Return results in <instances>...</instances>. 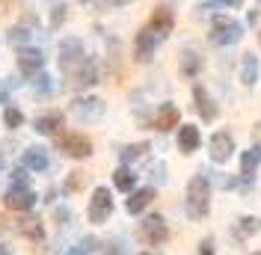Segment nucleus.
Wrapping results in <instances>:
<instances>
[{"instance_id": "obj_1", "label": "nucleus", "mask_w": 261, "mask_h": 255, "mask_svg": "<svg viewBox=\"0 0 261 255\" xmlns=\"http://www.w3.org/2000/svg\"><path fill=\"white\" fill-rule=\"evenodd\" d=\"M184 208H187V217L190 220H205L208 211H211V181L205 172H199L187 181V199H184Z\"/></svg>"}, {"instance_id": "obj_2", "label": "nucleus", "mask_w": 261, "mask_h": 255, "mask_svg": "<svg viewBox=\"0 0 261 255\" xmlns=\"http://www.w3.org/2000/svg\"><path fill=\"white\" fill-rule=\"evenodd\" d=\"M208 39L217 48H228V45H238L244 39V27H241V21H234V18H228V15H214L211 36Z\"/></svg>"}, {"instance_id": "obj_3", "label": "nucleus", "mask_w": 261, "mask_h": 255, "mask_svg": "<svg viewBox=\"0 0 261 255\" xmlns=\"http://www.w3.org/2000/svg\"><path fill=\"white\" fill-rule=\"evenodd\" d=\"M86 217H89V223H95V225L107 223V220L113 217V190H110V187H95V190H92Z\"/></svg>"}, {"instance_id": "obj_4", "label": "nucleus", "mask_w": 261, "mask_h": 255, "mask_svg": "<svg viewBox=\"0 0 261 255\" xmlns=\"http://www.w3.org/2000/svg\"><path fill=\"white\" fill-rule=\"evenodd\" d=\"M104 110H107V104L95 95H81L68 104V113H71L77 122H98V119L104 116Z\"/></svg>"}, {"instance_id": "obj_5", "label": "nucleus", "mask_w": 261, "mask_h": 255, "mask_svg": "<svg viewBox=\"0 0 261 255\" xmlns=\"http://www.w3.org/2000/svg\"><path fill=\"white\" fill-rule=\"evenodd\" d=\"M57 148L71 160H86L92 155V140L83 134H63V137H57Z\"/></svg>"}, {"instance_id": "obj_6", "label": "nucleus", "mask_w": 261, "mask_h": 255, "mask_svg": "<svg viewBox=\"0 0 261 255\" xmlns=\"http://www.w3.org/2000/svg\"><path fill=\"white\" fill-rule=\"evenodd\" d=\"M140 235H143V240L148 246H163L169 240V225H166V220L161 214H148L146 220L140 223Z\"/></svg>"}, {"instance_id": "obj_7", "label": "nucleus", "mask_w": 261, "mask_h": 255, "mask_svg": "<svg viewBox=\"0 0 261 255\" xmlns=\"http://www.w3.org/2000/svg\"><path fill=\"white\" fill-rule=\"evenodd\" d=\"M83 60H86V50H83V42L77 36H68V39L60 42V68H63L65 74L74 71Z\"/></svg>"}, {"instance_id": "obj_8", "label": "nucleus", "mask_w": 261, "mask_h": 255, "mask_svg": "<svg viewBox=\"0 0 261 255\" xmlns=\"http://www.w3.org/2000/svg\"><path fill=\"white\" fill-rule=\"evenodd\" d=\"M36 202H39V196L30 190V184H12L3 193V205L9 211H33Z\"/></svg>"}, {"instance_id": "obj_9", "label": "nucleus", "mask_w": 261, "mask_h": 255, "mask_svg": "<svg viewBox=\"0 0 261 255\" xmlns=\"http://www.w3.org/2000/svg\"><path fill=\"white\" fill-rule=\"evenodd\" d=\"M68 83L74 86V89H89V86H95L98 78H101V71H98V63L92 60V57H86L74 71H68Z\"/></svg>"}, {"instance_id": "obj_10", "label": "nucleus", "mask_w": 261, "mask_h": 255, "mask_svg": "<svg viewBox=\"0 0 261 255\" xmlns=\"http://www.w3.org/2000/svg\"><path fill=\"white\" fill-rule=\"evenodd\" d=\"M208 151H211L214 163H226L234 155V137L228 131H217L211 140H208Z\"/></svg>"}, {"instance_id": "obj_11", "label": "nucleus", "mask_w": 261, "mask_h": 255, "mask_svg": "<svg viewBox=\"0 0 261 255\" xmlns=\"http://www.w3.org/2000/svg\"><path fill=\"white\" fill-rule=\"evenodd\" d=\"M146 27L163 42V39H169V33H172V27H175V12H172L169 6H158V9L151 12Z\"/></svg>"}, {"instance_id": "obj_12", "label": "nucleus", "mask_w": 261, "mask_h": 255, "mask_svg": "<svg viewBox=\"0 0 261 255\" xmlns=\"http://www.w3.org/2000/svg\"><path fill=\"white\" fill-rule=\"evenodd\" d=\"M158 45H161V39L148 30V27H143V30L137 33V39H134V57H137V63H151Z\"/></svg>"}, {"instance_id": "obj_13", "label": "nucleus", "mask_w": 261, "mask_h": 255, "mask_svg": "<svg viewBox=\"0 0 261 255\" xmlns=\"http://www.w3.org/2000/svg\"><path fill=\"white\" fill-rule=\"evenodd\" d=\"M193 107H196V113H199V119H202V122H214V119H217V113H220L217 101L211 98V92H208L202 83H193Z\"/></svg>"}, {"instance_id": "obj_14", "label": "nucleus", "mask_w": 261, "mask_h": 255, "mask_svg": "<svg viewBox=\"0 0 261 255\" xmlns=\"http://www.w3.org/2000/svg\"><path fill=\"white\" fill-rule=\"evenodd\" d=\"M18 71L24 78H36L39 71H45V54L36 48H18Z\"/></svg>"}, {"instance_id": "obj_15", "label": "nucleus", "mask_w": 261, "mask_h": 255, "mask_svg": "<svg viewBox=\"0 0 261 255\" xmlns=\"http://www.w3.org/2000/svg\"><path fill=\"white\" fill-rule=\"evenodd\" d=\"M21 166L30 169V172H45V169L50 166L48 148H42V145H30V148L21 155Z\"/></svg>"}, {"instance_id": "obj_16", "label": "nucleus", "mask_w": 261, "mask_h": 255, "mask_svg": "<svg viewBox=\"0 0 261 255\" xmlns=\"http://www.w3.org/2000/svg\"><path fill=\"white\" fill-rule=\"evenodd\" d=\"M178 119H181V110L172 104V101H163L158 113H154V131H169V128H178Z\"/></svg>"}, {"instance_id": "obj_17", "label": "nucleus", "mask_w": 261, "mask_h": 255, "mask_svg": "<svg viewBox=\"0 0 261 255\" xmlns=\"http://www.w3.org/2000/svg\"><path fill=\"white\" fill-rule=\"evenodd\" d=\"M175 143H178L181 155H193V151H199V145H202V131L196 125H181Z\"/></svg>"}, {"instance_id": "obj_18", "label": "nucleus", "mask_w": 261, "mask_h": 255, "mask_svg": "<svg viewBox=\"0 0 261 255\" xmlns=\"http://www.w3.org/2000/svg\"><path fill=\"white\" fill-rule=\"evenodd\" d=\"M154 196H158V190H154L151 184H148V187H140V190H134V193H130V199L125 202L128 214H134V217H137V214H143V211L154 202Z\"/></svg>"}, {"instance_id": "obj_19", "label": "nucleus", "mask_w": 261, "mask_h": 255, "mask_svg": "<svg viewBox=\"0 0 261 255\" xmlns=\"http://www.w3.org/2000/svg\"><path fill=\"white\" fill-rule=\"evenodd\" d=\"M202 65H205V63H202V54H199V50H193V48H184V50H181V63H178L181 78H187V80L199 78Z\"/></svg>"}, {"instance_id": "obj_20", "label": "nucleus", "mask_w": 261, "mask_h": 255, "mask_svg": "<svg viewBox=\"0 0 261 255\" xmlns=\"http://www.w3.org/2000/svg\"><path fill=\"white\" fill-rule=\"evenodd\" d=\"M15 232L21 238L33 240V243H42V240H45V225H42L39 217H24V220H18Z\"/></svg>"}, {"instance_id": "obj_21", "label": "nucleus", "mask_w": 261, "mask_h": 255, "mask_svg": "<svg viewBox=\"0 0 261 255\" xmlns=\"http://www.w3.org/2000/svg\"><path fill=\"white\" fill-rule=\"evenodd\" d=\"M63 122H65V116L60 110H54V113L39 116V119L33 122V131H36V134H42V137H50V134H57V131L63 128Z\"/></svg>"}, {"instance_id": "obj_22", "label": "nucleus", "mask_w": 261, "mask_h": 255, "mask_svg": "<svg viewBox=\"0 0 261 255\" xmlns=\"http://www.w3.org/2000/svg\"><path fill=\"white\" fill-rule=\"evenodd\" d=\"M258 166H261V145H252V148L241 151V178L244 181H252Z\"/></svg>"}, {"instance_id": "obj_23", "label": "nucleus", "mask_w": 261, "mask_h": 255, "mask_svg": "<svg viewBox=\"0 0 261 255\" xmlns=\"http://www.w3.org/2000/svg\"><path fill=\"white\" fill-rule=\"evenodd\" d=\"M258 71H261L258 57L255 54H244L241 57V83L244 86H255L258 83Z\"/></svg>"}, {"instance_id": "obj_24", "label": "nucleus", "mask_w": 261, "mask_h": 255, "mask_svg": "<svg viewBox=\"0 0 261 255\" xmlns=\"http://www.w3.org/2000/svg\"><path fill=\"white\" fill-rule=\"evenodd\" d=\"M113 187L122 193H134V187H137V175H134V169L130 166H119L113 172Z\"/></svg>"}, {"instance_id": "obj_25", "label": "nucleus", "mask_w": 261, "mask_h": 255, "mask_svg": "<svg viewBox=\"0 0 261 255\" xmlns=\"http://www.w3.org/2000/svg\"><path fill=\"white\" fill-rule=\"evenodd\" d=\"M258 232H261L258 217H241L238 225H234V238L238 240H246V238H252V235H258Z\"/></svg>"}, {"instance_id": "obj_26", "label": "nucleus", "mask_w": 261, "mask_h": 255, "mask_svg": "<svg viewBox=\"0 0 261 255\" xmlns=\"http://www.w3.org/2000/svg\"><path fill=\"white\" fill-rule=\"evenodd\" d=\"M146 155H148V143H130L119 151V160H122V166H128V163L146 158Z\"/></svg>"}, {"instance_id": "obj_27", "label": "nucleus", "mask_w": 261, "mask_h": 255, "mask_svg": "<svg viewBox=\"0 0 261 255\" xmlns=\"http://www.w3.org/2000/svg\"><path fill=\"white\" fill-rule=\"evenodd\" d=\"M98 246H101V243H98V238H92V235H89V238H83L81 243H74L71 249H65L63 255H92V252H98Z\"/></svg>"}, {"instance_id": "obj_28", "label": "nucleus", "mask_w": 261, "mask_h": 255, "mask_svg": "<svg viewBox=\"0 0 261 255\" xmlns=\"http://www.w3.org/2000/svg\"><path fill=\"white\" fill-rule=\"evenodd\" d=\"M3 125L9 128V131H18V128L24 125V113L18 110V107H12V104H9V107L3 110Z\"/></svg>"}, {"instance_id": "obj_29", "label": "nucleus", "mask_w": 261, "mask_h": 255, "mask_svg": "<svg viewBox=\"0 0 261 255\" xmlns=\"http://www.w3.org/2000/svg\"><path fill=\"white\" fill-rule=\"evenodd\" d=\"M33 92H36V95H50V92H54V83H50V78L45 71H39V74L33 78Z\"/></svg>"}, {"instance_id": "obj_30", "label": "nucleus", "mask_w": 261, "mask_h": 255, "mask_svg": "<svg viewBox=\"0 0 261 255\" xmlns=\"http://www.w3.org/2000/svg\"><path fill=\"white\" fill-rule=\"evenodd\" d=\"M27 42H30V30L27 27H12L9 30V45L12 48H24Z\"/></svg>"}, {"instance_id": "obj_31", "label": "nucleus", "mask_w": 261, "mask_h": 255, "mask_svg": "<svg viewBox=\"0 0 261 255\" xmlns=\"http://www.w3.org/2000/svg\"><path fill=\"white\" fill-rule=\"evenodd\" d=\"M15 86H18L15 78L0 80V104H6V101H9V95H12V89H15Z\"/></svg>"}, {"instance_id": "obj_32", "label": "nucleus", "mask_w": 261, "mask_h": 255, "mask_svg": "<svg viewBox=\"0 0 261 255\" xmlns=\"http://www.w3.org/2000/svg\"><path fill=\"white\" fill-rule=\"evenodd\" d=\"M81 184H83V172H71V178L65 181V193H71V190H81Z\"/></svg>"}, {"instance_id": "obj_33", "label": "nucleus", "mask_w": 261, "mask_h": 255, "mask_svg": "<svg viewBox=\"0 0 261 255\" xmlns=\"http://www.w3.org/2000/svg\"><path fill=\"white\" fill-rule=\"evenodd\" d=\"M151 181H154V184H163V181H166V166H163V163H154V166H151Z\"/></svg>"}, {"instance_id": "obj_34", "label": "nucleus", "mask_w": 261, "mask_h": 255, "mask_svg": "<svg viewBox=\"0 0 261 255\" xmlns=\"http://www.w3.org/2000/svg\"><path fill=\"white\" fill-rule=\"evenodd\" d=\"M65 18V6L60 3V6H54V12H50V27H60Z\"/></svg>"}, {"instance_id": "obj_35", "label": "nucleus", "mask_w": 261, "mask_h": 255, "mask_svg": "<svg viewBox=\"0 0 261 255\" xmlns=\"http://www.w3.org/2000/svg\"><path fill=\"white\" fill-rule=\"evenodd\" d=\"M199 255H214V238H205L199 243Z\"/></svg>"}, {"instance_id": "obj_36", "label": "nucleus", "mask_w": 261, "mask_h": 255, "mask_svg": "<svg viewBox=\"0 0 261 255\" xmlns=\"http://www.w3.org/2000/svg\"><path fill=\"white\" fill-rule=\"evenodd\" d=\"M68 220H71V211H68V208H57V223L65 225Z\"/></svg>"}, {"instance_id": "obj_37", "label": "nucleus", "mask_w": 261, "mask_h": 255, "mask_svg": "<svg viewBox=\"0 0 261 255\" xmlns=\"http://www.w3.org/2000/svg\"><path fill=\"white\" fill-rule=\"evenodd\" d=\"M104 255H122V246H119V243H110V246H107V252Z\"/></svg>"}, {"instance_id": "obj_38", "label": "nucleus", "mask_w": 261, "mask_h": 255, "mask_svg": "<svg viewBox=\"0 0 261 255\" xmlns=\"http://www.w3.org/2000/svg\"><path fill=\"white\" fill-rule=\"evenodd\" d=\"M0 255H12V249H9L6 243H0Z\"/></svg>"}, {"instance_id": "obj_39", "label": "nucleus", "mask_w": 261, "mask_h": 255, "mask_svg": "<svg viewBox=\"0 0 261 255\" xmlns=\"http://www.w3.org/2000/svg\"><path fill=\"white\" fill-rule=\"evenodd\" d=\"M3 169H6V160H3V155H0V175H3Z\"/></svg>"}, {"instance_id": "obj_40", "label": "nucleus", "mask_w": 261, "mask_h": 255, "mask_svg": "<svg viewBox=\"0 0 261 255\" xmlns=\"http://www.w3.org/2000/svg\"><path fill=\"white\" fill-rule=\"evenodd\" d=\"M241 3H244V0H228V6H241Z\"/></svg>"}, {"instance_id": "obj_41", "label": "nucleus", "mask_w": 261, "mask_h": 255, "mask_svg": "<svg viewBox=\"0 0 261 255\" xmlns=\"http://www.w3.org/2000/svg\"><path fill=\"white\" fill-rule=\"evenodd\" d=\"M211 3H220V6H228V0H211Z\"/></svg>"}, {"instance_id": "obj_42", "label": "nucleus", "mask_w": 261, "mask_h": 255, "mask_svg": "<svg viewBox=\"0 0 261 255\" xmlns=\"http://www.w3.org/2000/svg\"><path fill=\"white\" fill-rule=\"evenodd\" d=\"M140 255H158V252H140Z\"/></svg>"}, {"instance_id": "obj_43", "label": "nucleus", "mask_w": 261, "mask_h": 255, "mask_svg": "<svg viewBox=\"0 0 261 255\" xmlns=\"http://www.w3.org/2000/svg\"><path fill=\"white\" fill-rule=\"evenodd\" d=\"M113 3H128V0H113Z\"/></svg>"}, {"instance_id": "obj_44", "label": "nucleus", "mask_w": 261, "mask_h": 255, "mask_svg": "<svg viewBox=\"0 0 261 255\" xmlns=\"http://www.w3.org/2000/svg\"><path fill=\"white\" fill-rule=\"evenodd\" d=\"M81 3H89V0H81Z\"/></svg>"}, {"instance_id": "obj_45", "label": "nucleus", "mask_w": 261, "mask_h": 255, "mask_svg": "<svg viewBox=\"0 0 261 255\" xmlns=\"http://www.w3.org/2000/svg\"><path fill=\"white\" fill-rule=\"evenodd\" d=\"M252 255H261V252H252Z\"/></svg>"}, {"instance_id": "obj_46", "label": "nucleus", "mask_w": 261, "mask_h": 255, "mask_svg": "<svg viewBox=\"0 0 261 255\" xmlns=\"http://www.w3.org/2000/svg\"><path fill=\"white\" fill-rule=\"evenodd\" d=\"M258 42H261V36H258Z\"/></svg>"}]
</instances>
